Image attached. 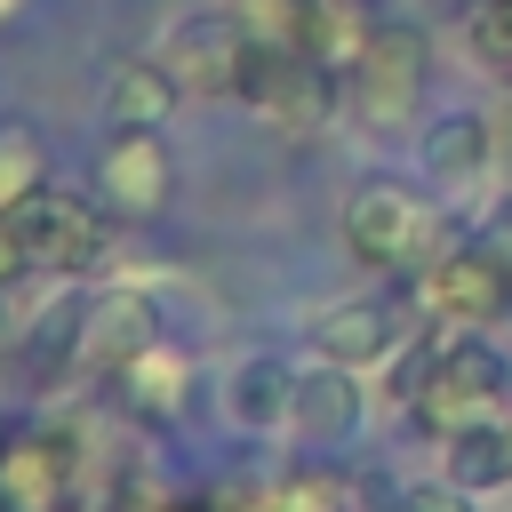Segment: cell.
<instances>
[{
  "mask_svg": "<svg viewBox=\"0 0 512 512\" xmlns=\"http://www.w3.org/2000/svg\"><path fill=\"white\" fill-rule=\"evenodd\" d=\"M248 24L208 8V16H184L168 32V72L192 88V96H240V72H248Z\"/></svg>",
  "mask_w": 512,
  "mask_h": 512,
  "instance_id": "cell-4",
  "label": "cell"
},
{
  "mask_svg": "<svg viewBox=\"0 0 512 512\" xmlns=\"http://www.w3.org/2000/svg\"><path fill=\"white\" fill-rule=\"evenodd\" d=\"M488 160H496V128H488L480 112H448V120H432V136H424V168L440 176V192H472V184L488 176Z\"/></svg>",
  "mask_w": 512,
  "mask_h": 512,
  "instance_id": "cell-13",
  "label": "cell"
},
{
  "mask_svg": "<svg viewBox=\"0 0 512 512\" xmlns=\"http://www.w3.org/2000/svg\"><path fill=\"white\" fill-rule=\"evenodd\" d=\"M152 344H160V320H152L144 296H104V304L80 320V360H88L96 376H128Z\"/></svg>",
  "mask_w": 512,
  "mask_h": 512,
  "instance_id": "cell-9",
  "label": "cell"
},
{
  "mask_svg": "<svg viewBox=\"0 0 512 512\" xmlns=\"http://www.w3.org/2000/svg\"><path fill=\"white\" fill-rule=\"evenodd\" d=\"M8 8H16V0H0V16H8Z\"/></svg>",
  "mask_w": 512,
  "mask_h": 512,
  "instance_id": "cell-25",
  "label": "cell"
},
{
  "mask_svg": "<svg viewBox=\"0 0 512 512\" xmlns=\"http://www.w3.org/2000/svg\"><path fill=\"white\" fill-rule=\"evenodd\" d=\"M16 232H24V256H32L40 272H88V264L104 256L96 208L72 200V192H56V184H40V192L16 208Z\"/></svg>",
  "mask_w": 512,
  "mask_h": 512,
  "instance_id": "cell-5",
  "label": "cell"
},
{
  "mask_svg": "<svg viewBox=\"0 0 512 512\" xmlns=\"http://www.w3.org/2000/svg\"><path fill=\"white\" fill-rule=\"evenodd\" d=\"M176 512H216V504H176Z\"/></svg>",
  "mask_w": 512,
  "mask_h": 512,
  "instance_id": "cell-23",
  "label": "cell"
},
{
  "mask_svg": "<svg viewBox=\"0 0 512 512\" xmlns=\"http://www.w3.org/2000/svg\"><path fill=\"white\" fill-rule=\"evenodd\" d=\"M72 440L56 432H32V440H8L0 448V512H64L72 504Z\"/></svg>",
  "mask_w": 512,
  "mask_h": 512,
  "instance_id": "cell-7",
  "label": "cell"
},
{
  "mask_svg": "<svg viewBox=\"0 0 512 512\" xmlns=\"http://www.w3.org/2000/svg\"><path fill=\"white\" fill-rule=\"evenodd\" d=\"M312 344H320V360H336V368H376V360H392L400 320H392L376 296H352V304H328V312L312 320Z\"/></svg>",
  "mask_w": 512,
  "mask_h": 512,
  "instance_id": "cell-10",
  "label": "cell"
},
{
  "mask_svg": "<svg viewBox=\"0 0 512 512\" xmlns=\"http://www.w3.org/2000/svg\"><path fill=\"white\" fill-rule=\"evenodd\" d=\"M176 96H184V80L168 72V56L112 64V80H104V120H112V128H160V120L176 112Z\"/></svg>",
  "mask_w": 512,
  "mask_h": 512,
  "instance_id": "cell-12",
  "label": "cell"
},
{
  "mask_svg": "<svg viewBox=\"0 0 512 512\" xmlns=\"http://www.w3.org/2000/svg\"><path fill=\"white\" fill-rule=\"evenodd\" d=\"M288 424L304 432V440H344L352 424H360V392H352V368H336V360H320L312 376H296V408H288Z\"/></svg>",
  "mask_w": 512,
  "mask_h": 512,
  "instance_id": "cell-14",
  "label": "cell"
},
{
  "mask_svg": "<svg viewBox=\"0 0 512 512\" xmlns=\"http://www.w3.org/2000/svg\"><path fill=\"white\" fill-rule=\"evenodd\" d=\"M24 264H32V256H24V232H16V216H0V288H8Z\"/></svg>",
  "mask_w": 512,
  "mask_h": 512,
  "instance_id": "cell-22",
  "label": "cell"
},
{
  "mask_svg": "<svg viewBox=\"0 0 512 512\" xmlns=\"http://www.w3.org/2000/svg\"><path fill=\"white\" fill-rule=\"evenodd\" d=\"M424 72H432V40L416 32V24H376V40H368V56L344 72V88H352V104H360V120H408L416 104H424Z\"/></svg>",
  "mask_w": 512,
  "mask_h": 512,
  "instance_id": "cell-3",
  "label": "cell"
},
{
  "mask_svg": "<svg viewBox=\"0 0 512 512\" xmlns=\"http://www.w3.org/2000/svg\"><path fill=\"white\" fill-rule=\"evenodd\" d=\"M224 408H232V424L240 432H272V424H288V408H296V376L280 368V360H240L232 368V384H224Z\"/></svg>",
  "mask_w": 512,
  "mask_h": 512,
  "instance_id": "cell-15",
  "label": "cell"
},
{
  "mask_svg": "<svg viewBox=\"0 0 512 512\" xmlns=\"http://www.w3.org/2000/svg\"><path fill=\"white\" fill-rule=\"evenodd\" d=\"M96 184H104V200H112L120 216H152V208L168 200V184H176V160H168V144H160L152 128H120V136L104 144Z\"/></svg>",
  "mask_w": 512,
  "mask_h": 512,
  "instance_id": "cell-8",
  "label": "cell"
},
{
  "mask_svg": "<svg viewBox=\"0 0 512 512\" xmlns=\"http://www.w3.org/2000/svg\"><path fill=\"white\" fill-rule=\"evenodd\" d=\"M40 184H48V144H40L24 120H8V128H0V216H16Z\"/></svg>",
  "mask_w": 512,
  "mask_h": 512,
  "instance_id": "cell-18",
  "label": "cell"
},
{
  "mask_svg": "<svg viewBox=\"0 0 512 512\" xmlns=\"http://www.w3.org/2000/svg\"><path fill=\"white\" fill-rule=\"evenodd\" d=\"M448 480H456L464 496L512 488V440H504V416H496V424H464V432H448Z\"/></svg>",
  "mask_w": 512,
  "mask_h": 512,
  "instance_id": "cell-16",
  "label": "cell"
},
{
  "mask_svg": "<svg viewBox=\"0 0 512 512\" xmlns=\"http://www.w3.org/2000/svg\"><path fill=\"white\" fill-rule=\"evenodd\" d=\"M272 504H280V512H344V480H336V472H288V480L272 488Z\"/></svg>",
  "mask_w": 512,
  "mask_h": 512,
  "instance_id": "cell-19",
  "label": "cell"
},
{
  "mask_svg": "<svg viewBox=\"0 0 512 512\" xmlns=\"http://www.w3.org/2000/svg\"><path fill=\"white\" fill-rule=\"evenodd\" d=\"M368 40H376V16H368V0H304V24H296V48L312 56V64H328L336 80L368 56Z\"/></svg>",
  "mask_w": 512,
  "mask_h": 512,
  "instance_id": "cell-11",
  "label": "cell"
},
{
  "mask_svg": "<svg viewBox=\"0 0 512 512\" xmlns=\"http://www.w3.org/2000/svg\"><path fill=\"white\" fill-rule=\"evenodd\" d=\"M504 440H512V408H504Z\"/></svg>",
  "mask_w": 512,
  "mask_h": 512,
  "instance_id": "cell-24",
  "label": "cell"
},
{
  "mask_svg": "<svg viewBox=\"0 0 512 512\" xmlns=\"http://www.w3.org/2000/svg\"><path fill=\"white\" fill-rule=\"evenodd\" d=\"M344 248H352L360 264H376V272L432 264V248H440V216H432L408 184L376 176V184H360V192L344 200Z\"/></svg>",
  "mask_w": 512,
  "mask_h": 512,
  "instance_id": "cell-2",
  "label": "cell"
},
{
  "mask_svg": "<svg viewBox=\"0 0 512 512\" xmlns=\"http://www.w3.org/2000/svg\"><path fill=\"white\" fill-rule=\"evenodd\" d=\"M120 384H128V408H136V416H152V424H168V416L184 408V384H192V360H184L176 344H152V352H144V360H136V368L120 376Z\"/></svg>",
  "mask_w": 512,
  "mask_h": 512,
  "instance_id": "cell-17",
  "label": "cell"
},
{
  "mask_svg": "<svg viewBox=\"0 0 512 512\" xmlns=\"http://www.w3.org/2000/svg\"><path fill=\"white\" fill-rule=\"evenodd\" d=\"M424 296H432L440 320H456V328H488V320H504V304H512V264L488 256V248H448V256H432Z\"/></svg>",
  "mask_w": 512,
  "mask_h": 512,
  "instance_id": "cell-6",
  "label": "cell"
},
{
  "mask_svg": "<svg viewBox=\"0 0 512 512\" xmlns=\"http://www.w3.org/2000/svg\"><path fill=\"white\" fill-rule=\"evenodd\" d=\"M408 512H472V504L456 480H424V488H408Z\"/></svg>",
  "mask_w": 512,
  "mask_h": 512,
  "instance_id": "cell-21",
  "label": "cell"
},
{
  "mask_svg": "<svg viewBox=\"0 0 512 512\" xmlns=\"http://www.w3.org/2000/svg\"><path fill=\"white\" fill-rule=\"evenodd\" d=\"M400 400L424 416V432H464V424H496L512 408V368L496 344H432L408 360Z\"/></svg>",
  "mask_w": 512,
  "mask_h": 512,
  "instance_id": "cell-1",
  "label": "cell"
},
{
  "mask_svg": "<svg viewBox=\"0 0 512 512\" xmlns=\"http://www.w3.org/2000/svg\"><path fill=\"white\" fill-rule=\"evenodd\" d=\"M464 32H472V48H480L496 72H512V0H480Z\"/></svg>",
  "mask_w": 512,
  "mask_h": 512,
  "instance_id": "cell-20",
  "label": "cell"
}]
</instances>
